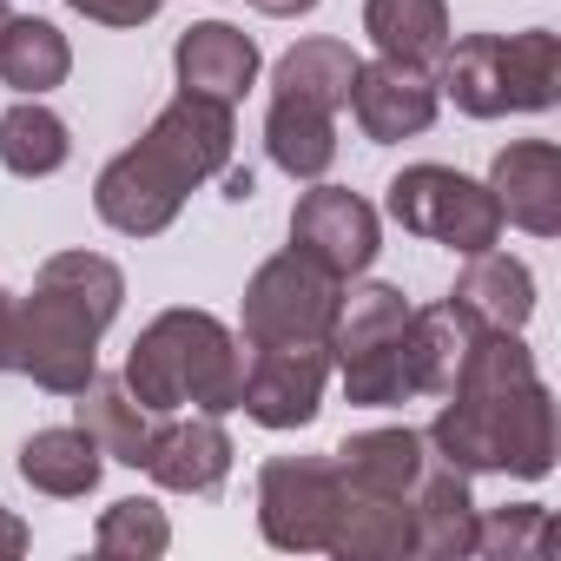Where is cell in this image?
I'll return each mask as SVG.
<instances>
[{
	"label": "cell",
	"instance_id": "obj_1",
	"mask_svg": "<svg viewBox=\"0 0 561 561\" xmlns=\"http://www.w3.org/2000/svg\"><path fill=\"white\" fill-rule=\"evenodd\" d=\"M231 106L218 100H198V93H179L159 106V119L146 126L139 146H126L100 179H93V211L119 231V238H159L185 198L218 179L231 165Z\"/></svg>",
	"mask_w": 561,
	"mask_h": 561
},
{
	"label": "cell",
	"instance_id": "obj_2",
	"mask_svg": "<svg viewBox=\"0 0 561 561\" xmlns=\"http://www.w3.org/2000/svg\"><path fill=\"white\" fill-rule=\"evenodd\" d=\"M126 305V271L100 251H54L34 291L14 298V370L47 397H80L100 377V337Z\"/></svg>",
	"mask_w": 561,
	"mask_h": 561
},
{
	"label": "cell",
	"instance_id": "obj_3",
	"mask_svg": "<svg viewBox=\"0 0 561 561\" xmlns=\"http://www.w3.org/2000/svg\"><path fill=\"white\" fill-rule=\"evenodd\" d=\"M126 390L152 410H205V416H231L238 390H244V337L231 324H218L211 311H159L133 351H126Z\"/></svg>",
	"mask_w": 561,
	"mask_h": 561
},
{
	"label": "cell",
	"instance_id": "obj_4",
	"mask_svg": "<svg viewBox=\"0 0 561 561\" xmlns=\"http://www.w3.org/2000/svg\"><path fill=\"white\" fill-rule=\"evenodd\" d=\"M462 476H522L541 482L554 469V397L548 383H515L502 397H449L423 436Z\"/></svg>",
	"mask_w": 561,
	"mask_h": 561
},
{
	"label": "cell",
	"instance_id": "obj_5",
	"mask_svg": "<svg viewBox=\"0 0 561 561\" xmlns=\"http://www.w3.org/2000/svg\"><path fill=\"white\" fill-rule=\"evenodd\" d=\"M436 93L469 119L548 113L561 100V47L548 27L528 34H462L436 60Z\"/></svg>",
	"mask_w": 561,
	"mask_h": 561
},
{
	"label": "cell",
	"instance_id": "obj_6",
	"mask_svg": "<svg viewBox=\"0 0 561 561\" xmlns=\"http://www.w3.org/2000/svg\"><path fill=\"white\" fill-rule=\"evenodd\" d=\"M410 298L397 285H351L337 298V324H331V370L344 377V397L357 410H397L410 390V364H403V331H410Z\"/></svg>",
	"mask_w": 561,
	"mask_h": 561
},
{
	"label": "cell",
	"instance_id": "obj_7",
	"mask_svg": "<svg viewBox=\"0 0 561 561\" xmlns=\"http://www.w3.org/2000/svg\"><path fill=\"white\" fill-rule=\"evenodd\" d=\"M337 298H344V277H331L305 251H277L244 285L238 337L244 344H324L337 324Z\"/></svg>",
	"mask_w": 561,
	"mask_h": 561
},
{
	"label": "cell",
	"instance_id": "obj_8",
	"mask_svg": "<svg viewBox=\"0 0 561 561\" xmlns=\"http://www.w3.org/2000/svg\"><path fill=\"white\" fill-rule=\"evenodd\" d=\"M383 211L430 238V244H449L456 257H476L489 244H502V211H495V192L482 179H462L456 165H403L390 179V198Z\"/></svg>",
	"mask_w": 561,
	"mask_h": 561
},
{
	"label": "cell",
	"instance_id": "obj_9",
	"mask_svg": "<svg viewBox=\"0 0 561 561\" xmlns=\"http://www.w3.org/2000/svg\"><path fill=\"white\" fill-rule=\"evenodd\" d=\"M337 469L331 456H271L257 469V535L285 554H324L337 522Z\"/></svg>",
	"mask_w": 561,
	"mask_h": 561
},
{
	"label": "cell",
	"instance_id": "obj_10",
	"mask_svg": "<svg viewBox=\"0 0 561 561\" xmlns=\"http://www.w3.org/2000/svg\"><path fill=\"white\" fill-rule=\"evenodd\" d=\"M331 344H244V390L238 410L257 430H305L324 410Z\"/></svg>",
	"mask_w": 561,
	"mask_h": 561
},
{
	"label": "cell",
	"instance_id": "obj_11",
	"mask_svg": "<svg viewBox=\"0 0 561 561\" xmlns=\"http://www.w3.org/2000/svg\"><path fill=\"white\" fill-rule=\"evenodd\" d=\"M291 251H305L311 264H324L331 277H364L383 251V218L370 198H357L351 185H318L291 205Z\"/></svg>",
	"mask_w": 561,
	"mask_h": 561
},
{
	"label": "cell",
	"instance_id": "obj_12",
	"mask_svg": "<svg viewBox=\"0 0 561 561\" xmlns=\"http://www.w3.org/2000/svg\"><path fill=\"white\" fill-rule=\"evenodd\" d=\"M436 73L423 67H403V60H357V87H351V119L370 146H397V139H416L436 126Z\"/></svg>",
	"mask_w": 561,
	"mask_h": 561
},
{
	"label": "cell",
	"instance_id": "obj_13",
	"mask_svg": "<svg viewBox=\"0 0 561 561\" xmlns=\"http://www.w3.org/2000/svg\"><path fill=\"white\" fill-rule=\"evenodd\" d=\"M231 436L218 416L205 410H172L165 423H152V449H146V476L172 495H218L231 476Z\"/></svg>",
	"mask_w": 561,
	"mask_h": 561
},
{
	"label": "cell",
	"instance_id": "obj_14",
	"mask_svg": "<svg viewBox=\"0 0 561 561\" xmlns=\"http://www.w3.org/2000/svg\"><path fill=\"white\" fill-rule=\"evenodd\" d=\"M482 185L495 192L502 225H522L528 238L561 231V146L554 139H508Z\"/></svg>",
	"mask_w": 561,
	"mask_h": 561
},
{
	"label": "cell",
	"instance_id": "obj_15",
	"mask_svg": "<svg viewBox=\"0 0 561 561\" xmlns=\"http://www.w3.org/2000/svg\"><path fill=\"white\" fill-rule=\"evenodd\" d=\"M257 41L238 34L231 21H198L179 34L172 47V73H179V93H198V100H218V106H238L251 87H257Z\"/></svg>",
	"mask_w": 561,
	"mask_h": 561
},
{
	"label": "cell",
	"instance_id": "obj_16",
	"mask_svg": "<svg viewBox=\"0 0 561 561\" xmlns=\"http://www.w3.org/2000/svg\"><path fill=\"white\" fill-rule=\"evenodd\" d=\"M410 515H416V554H430V561L476 554V515L482 508L469 495V476L456 462H443L436 449H430V462H423V476L410 489Z\"/></svg>",
	"mask_w": 561,
	"mask_h": 561
},
{
	"label": "cell",
	"instance_id": "obj_17",
	"mask_svg": "<svg viewBox=\"0 0 561 561\" xmlns=\"http://www.w3.org/2000/svg\"><path fill=\"white\" fill-rule=\"evenodd\" d=\"M324 554H337V561H403V554H416L410 495H364V489H344Z\"/></svg>",
	"mask_w": 561,
	"mask_h": 561
},
{
	"label": "cell",
	"instance_id": "obj_18",
	"mask_svg": "<svg viewBox=\"0 0 561 561\" xmlns=\"http://www.w3.org/2000/svg\"><path fill=\"white\" fill-rule=\"evenodd\" d=\"M476 331H482V324H476L456 298L410 311V331H403L410 390H416V397H449V390H456V377H462V357H469Z\"/></svg>",
	"mask_w": 561,
	"mask_h": 561
},
{
	"label": "cell",
	"instance_id": "obj_19",
	"mask_svg": "<svg viewBox=\"0 0 561 561\" xmlns=\"http://www.w3.org/2000/svg\"><path fill=\"white\" fill-rule=\"evenodd\" d=\"M482 331H522L528 318H535V271L522 264V257H508V251H476L469 264H462V277H456V291H449Z\"/></svg>",
	"mask_w": 561,
	"mask_h": 561
},
{
	"label": "cell",
	"instance_id": "obj_20",
	"mask_svg": "<svg viewBox=\"0 0 561 561\" xmlns=\"http://www.w3.org/2000/svg\"><path fill=\"white\" fill-rule=\"evenodd\" d=\"M430 462V443L416 430H357L337 443L331 469L344 489H364V495H410L416 476Z\"/></svg>",
	"mask_w": 561,
	"mask_h": 561
},
{
	"label": "cell",
	"instance_id": "obj_21",
	"mask_svg": "<svg viewBox=\"0 0 561 561\" xmlns=\"http://www.w3.org/2000/svg\"><path fill=\"white\" fill-rule=\"evenodd\" d=\"M364 34L383 60L436 73L449 47V0H364Z\"/></svg>",
	"mask_w": 561,
	"mask_h": 561
},
{
	"label": "cell",
	"instance_id": "obj_22",
	"mask_svg": "<svg viewBox=\"0 0 561 561\" xmlns=\"http://www.w3.org/2000/svg\"><path fill=\"white\" fill-rule=\"evenodd\" d=\"M73 423L100 443L106 462H126V469H146V449H152V410L126 390V377H93L73 403Z\"/></svg>",
	"mask_w": 561,
	"mask_h": 561
},
{
	"label": "cell",
	"instance_id": "obj_23",
	"mask_svg": "<svg viewBox=\"0 0 561 561\" xmlns=\"http://www.w3.org/2000/svg\"><path fill=\"white\" fill-rule=\"evenodd\" d=\"M351 87H357V54L331 34H311L298 41L285 60L271 67V93L277 100H305L318 113H344L351 106Z\"/></svg>",
	"mask_w": 561,
	"mask_h": 561
},
{
	"label": "cell",
	"instance_id": "obj_24",
	"mask_svg": "<svg viewBox=\"0 0 561 561\" xmlns=\"http://www.w3.org/2000/svg\"><path fill=\"white\" fill-rule=\"evenodd\" d=\"M21 476H27V489H41V495L80 502V495L100 489L106 456H100V443H93L80 423H67V430H34V436L21 443Z\"/></svg>",
	"mask_w": 561,
	"mask_h": 561
},
{
	"label": "cell",
	"instance_id": "obj_25",
	"mask_svg": "<svg viewBox=\"0 0 561 561\" xmlns=\"http://www.w3.org/2000/svg\"><path fill=\"white\" fill-rule=\"evenodd\" d=\"M264 152L285 179H324L337 165V113H318L305 100H277L271 93V113H264Z\"/></svg>",
	"mask_w": 561,
	"mask_h": 561
},
{
	"label": "cell",
	"instance_id": "obj_26",
	"mask_svg": "<svg viewBox=\"0 0 561 561\" xmlns=\"http://www.w3.org/2000/svg\"><path fill=\"white\" fill-rule=\"evenodd\" d=\"M67 73H73V47L54 21L14 14L0 27V87H14L21 100H41V93L67 87Z\"/></svg>",
	"mask_w": 561,
	"mask_h": 561
},
{
	"label": "cell",
	"instance_id": "obj_27",
	"mask_svg": "<svg viewBox=\"0 0 561 561\" xmlns=\"http://www.w3.org/2000/svg\"><path fill=\"white\" fill-rule=\"evenodd\" d=\"M67 159H73V133H67V119L54 106L14 100L8 113H0V165H8L14 179H54Z\"/></svg>",
	"mask_w": 561,
	"mask_h": 561
},
{
	"label": "cell",
	"instance_id": "obj_28",
	"mask_svg": "<svg viewBox=\"0 0 561 561\" xmlns=\"http://www.w3.org/2000/svg\"><path fill=\"white\" fill-rule=\"evenodd\" d=\"M93 548H100L106 561H159V554L172 548V522H165V508H159L152 495H126V502H113V508L100 515Z\"/></svg>",
	"mask_w": 561,
	"mask_h": 561
},
{
	"label": "cell",
	"instance_id": "obj_29",
	"mask_svg": "<svg viewBox=\"0 0 561 561\" xmlns=\"http://www.w3.org/2000/svg\"><path fill=\"white\" fill-rule=\"evenodd\" d=\"M548 548H554V515L541 502H508V508L476 515V554L489 561H535Z\"/></svg>",
	"mask_w": 561,
	"mask_h": 561
},
{
	"label": "cell",
	"instance_id": "obj_30",
	"mask_svg": "<svg viewBox=\"0 0 561 561\" xmlns=\"http://www.w3.org/2000/svg\"><path fill=\"white\" fill-rule=\"evenodd\" d=\"M73 14H87V21H100V27H146L165 0H67Z\"/></svg>",
	"mask_w": 561,
	"mask_h": 561
},
{
	"label": "cell",
	"instance_id": "obj_31",
	"mask_svg": "<svg viewBox=\"0 0 561 561\" xmlns=\"http://www.w3.org/2000/svg\"><path fill=\"white\" fill-rule=\"evenodd\" d=\"M27 541H34V535H27V522H21L14 508H0V561H14V554H27Z\"/></svg>",
	"mask_w": 561,
	"mask_h": 561
},
{
	"label": "cell",
	"instance_id": "obj_32",
	"mask_svg": "<svg viewBox=\"0 0 561 561\" xmlns=\"http://www.w3.org/2000/svg\"><path fill=\"white\" fill-rule=\"evenodd\" d=\"M0 370H14V298L0 291Z\"/></svg>",
	"mask_w": 561,
	"mask_h": 561
},
{
	"label": "cell",
	"instance_id": "obj_33",
	"mask_svg": "<svg viewBox=\"0 0 561 561\" xmlns=\"http://www.w3.org/2000/svg\"><path fill=\"white\" fill-rule=\"evenodd\" d=\"M257 14H271V21H298V14H311L318 0H251Z\"/></svg>",
	"mask_w": 561,
	"mask_h": 561
},
{
	"label": "cell",
	"instance_id": "obj_34",
	"mask_svg": "<svg viewBox=\"0 0 561 561\" xmlns=\"http://www.w3.org/2000/svg\"><path fill=\"white\" fill-rule=\"evenodd\" d=\"M218 179H225V198H251V192H257V179H251L244 165H225Z\"/></svg>",
	"mask_w": 561,
	"mask_h": 561
},
{
	"label": "cell",
	"instance_id": "obj_35",
	"mask_svg": "<svg viewBox=\"0 0 561 561\" xmlns=\"http://www.w3.org/2000/svg\"><path fill=\"white\" fill-rule=\"evenodd\" d=\"M8 21H14V8H8V0H0V27H8Z\"/></svg>",
	"mask_w": 561,
	"mask_h": 561
}]
</instances>
